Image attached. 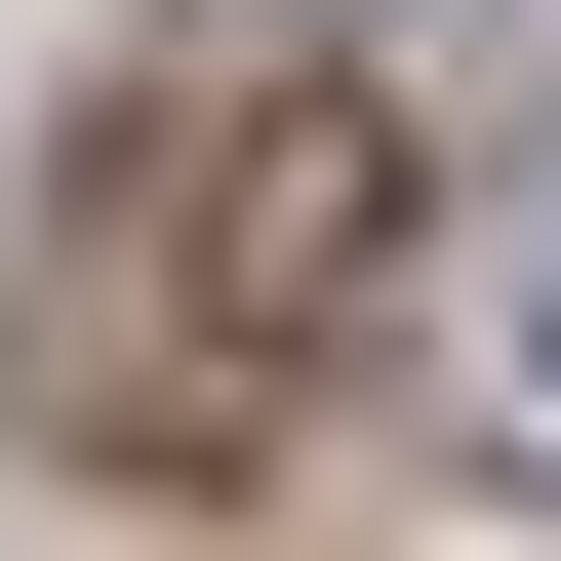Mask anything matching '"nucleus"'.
<instances>
[{
	"label": "nucleus",
	"mask_w": 561,
	"mask_h": 561,
	"mask_svg": "<svg viewBox=\"0 0 561 561\" xmlns=\"http://www.w3.org/2000/svg\"><path fill=\"white\" fill-rule=\"evenodd\" d=\"M362 280H442L401 241V81H321V41H121L81 161H41V241H0V442L201 481V442H280V362H362Z\"/></svg>",
	"instance_id": "f257e3e1"
},
{
	"label": "nucleus",
	"mask_w": 561,
	"mask_h": 561,
	"mask_svg": "<svg viewBox=\"0 0 561 561\" xmlns=\"http://www.w3.org/2000/svg\"><path fill=\"white\" fill-rule=\"evenodd\" d=\"M401 362H442V442H481V481H561V161H481V201H442Z\"/></svg>",
	"instance_id": "f03ea898"
}]
</instances>
